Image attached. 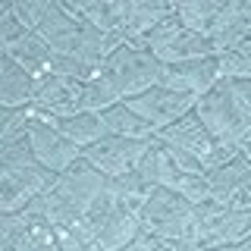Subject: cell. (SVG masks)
Returning a JSON list of instances; mask_svg holds the SVG:
<instances>
[{
    "label": "cell",
    "instance_id": "cell-23",
    "mask_svg": "<svg viewBox=\"0 0 251 251\" xmlns=\"http://www.w3.org/2000/svg\"><path fill=\"white\" fill-rule=\"evenodd\" d=\"M220 201L226 204V210H251V179H245V182H239V185H232Z\"/></svg>",
    "mask_w": 251,
    "mask_h": 251
},
{
    "label": "cell",
    "instance_id": "cell-20",
    "mask_svg": "<svg viewBox=\"0 0 251 251\" xmlns=\"http://www.w3.org/2000/svg\"><path fill=\"white\" fill-rule=\"evenodd\" d=\"M0 235H3V248H35V235H31V220L25 210L16 214H0Z\"/></svg>",
    "mask_w": 251,
    "mask_h": 251
},
{
    "label": "cell",
    "instance_id": "cell-6",
    "mask_svg": "<svg viewBox=\"0 0 251 251\" xmlns=\"http://www.w3.org/2000/svg\"><path fill=\"white\" fill-rule=\"evenodd\" d=\"M148 148H151V138L135 141V138H123V135H104L100 141L82 148V157L100 173H107V176H123V173L138 167V160L145 157Z\"/></svg>",
    "mask_w": 251,
    "mask_h": 251
},
{
    "label": "cell",
    "instance_id": "cell-24",
    "mask_svg": "<svg viewBox=\"0 0 251 251\" xmlns=\"http://www.w3.org/2000/svg\"><path fill=\"white\" fill-rule=\"evenodd\" d=\"M22 35H25V28L19 25V19H16L13 6H6V10H3V16H0V47L13 44L16 38H22Z\"/></svg>",
    "mask_w": 251,
    "mask_h": 251
},
{
    "label": "cell",
    "instance_id": "cell-12",
    "mask_svg": "<svg viewBox=\"0 0 251 251\" xmlns=\"http://www.w3.org/2000/svg\"><path fill=\"white\" fill-rule=\"evenodd\" d=\"M129 3L132 0H100V3H75V10L91 22L104 38L120 35L126 19H129Z\"/></svg>",
    "mask_w": 251,
    "mask_h": 251
},
{
    "label": "cell",
    "instance_id": "cell-17",
    "mask_svg": "<svg viewBox=\"0 0 251 251\" xmlns=\"http://www.w3.org/2000/svg\"><path fill=\"white\" fill-rule=\"evenodd\" d=\"M223 10V3L217 0H188V3H173V13L182 22V28L195 31L201 38H210V28H214L217 13Z\"/></svg>",
    "mask_w": 251,
    "mask_h": 251
},
{
    "label": "cell",
    "instance_id": "cell-19",
    "mask_svg": "<svg viewBox=\"0 0 251 251\" xmlns=\"http://www.w3.org/2000/svg\"><path fill=\"white\" fill-rule=\"evenodd\" d=\"M210 185H214V195L217 198H223L226 192H229L232 185L245 182V179H251V163H248V154H235L232 160L220 163V167H214L207 173Z\"/></svg>",
    "mask_w": 251,
    "mask_h": 251
},
{
    "label": "cell",
    "instance_id": "cell-14",
    "mask_svg": "<svg viewBox=\"0 0 251 251\" xmlns=\"http://www.w3.org/2000/svg\"><path fill=\"white\" fill-rule=\"evenodd\" d=\"M167 16H173V3H138V0H132V3H129V19H126L123 31H120V35H113V38L120 44L135 41L138 35L151 31L157 22H163Z\"/></svg>",
    "mask_w": 251,
    "mask_h": 251
},
{
    "label": "cell",
    "instance_id": "cell-7",
    "mask_svg": "<svg viewBox=\"0 0 251 251\" xmlns=\"http://www.w3.org/2000/svg\"><path fill=\"white\" fill-rule=\"evenodd\" d=\"M195 100H198V98L188 94V91H167V88H160V85H154V88H148L145 94L129 98V100H123V104L129 107L132 113H138L141 120H148L157 132H160L163 126L176 123L179 116L192 113Z\"/></svg>",
    "mask_w": 251,
    "mask_h": 251
},
{
    "label": "cell",
    "instance_id": "cell-1",
    "mask_svg": "<svg viewBox=\"0 0 251 251\" xmlns=\"http://www.w3.org/2000/svg\"><path fill=\"white\" fill-rule=\"evenodd\" d=\"M38 35L44 38V44L50 47L57 57L75 60V63H82V66L94 69V73H98V69L104 66V60L110 57L107 47H104V35L69 3L50 0V10L44 13L41 25H38Z\"/></svg>",
    "mask_w": 251,
    "mask_h": 251
},
{
    "label": "cell",
    "instance_id": "cell-22",
    "mask_svg": "<svg viewBox=\"0 0 251 251\" xmlns=\"http://www.w3.org/2000/svg\"><path fill=\"white\" fill-rule=\"evenodd\" d=\"M217 73H220V78H248L251 75V57L220 53L217 57Z\"/></svg>",
    "mask_w": 251,
    "mask_h": 251
},
{
    "label": "cell",
    "instance_id": "cell-4",
    "mask_svg": "<svg viewBox=\"0 0 251 251\" xmlns=\"http://www.w3.org/2000/svg\"><path fill=\"white\" fill-rule=\"evenodd\" d=\"M57 192L69 201V207L75 214H88L98 201L104 198H123V185L116 176H107L98 167H91L85 157L73 160L66 170L57 176Z\"/></svg>",
    "mask_w": 251,
    "mask_h": 251
},
{
    "label": "cell",
    "instance_id": "cell-21",
    "mask_svg": "<svg viewBox=\"0 0 251 251\" xmlns=\"http://www.w3.org/2000/svg\"><path fill=\"white\" fill-rule=\"evenodd\" d=\"M47 10H50V0H16L13 3V13L25 31H38Z\"/></svg>",
    "mask_w": 251,
    "mask_h": 251
},
{
    "label": "cell",
    "instance_id": "cell-5",
    "mask_svg": "<svg viewBox=\"0 0 251 251\" xmlns=\"http://www.w3.org/2000/svg\"><path fill=\"white\" fill-rule=\"evenodd\" d=\"M192 113L198 116L201 126L217 141H229V145H235L242 154H248V132H251V126L239 123V116L232 113V104H229V94H226L223 78H217L214 88L204 91L201 98L195 100Z\"/></svg>",
    "mask_w": 251,
    "mask_h": 251
},
{
    "label": "cell",
    "instance_id": "cell-11",
    "mask_svg": "<svg viewBox=\"0 0 251 251\" xmlns=\"http://www.w3.org/2000/svg\"><path fill=\"white\" fill-rule=\"evenodd\" d=\"M31 98H35V78L13 57L3 53V60H0V107H28Z\"/></svg>",
    "mask_w": 251,
    "mask_h": 251
},
{
    "label": "cell",
    "instance_id": "cell-15",
    "mask_svg": "<svg viewBox=\"0 0 251 251\" xmlns=\"http://www.w3.org/2000/svg\"><path fill=\"white\" fill-rule=\"evenodd\" d=\"M100 123L107 126L110 135H123V138H135V141H145V138H154L157 129L148 120H141L138 113H132L126 104H116L100 113Z\"/></svg>",
    "mask_w": 251,
    "mask_h": 251
},
{
    "label": "cell",
    "instance_id": "cell-13",
    "mask_svg": "<svg viewBox=\"0 0 251 251\" xmlns=\"http://www.w3.org/2000/svg\"><path fill=\"white\" fill-rule=\"evenodd\" d=\"M141 229L138 217H132L123 204H116L110 210V217L104 220L98 239H94V248H129V242L135 239V232Z\"/></svg>",
    "mask_w": 251,
    "mask_h": 251
},
{
    "label": "cell",
    "instance_id": "cell-10",
    "mask_svg": "<svg viewBox=\"0 0 251 251\" xmlns=\"http://www.w3.org/2000/svg\"><path fill=\"white\" fill-rule=\"evenodd\" d=\"M6 57H13L19 63L25 73L35 78V82H41V78L50 75V66H53V50L44 44V38L38 35V31H25L22 38H16L13 44L3 47Z\"/></svg>",
    "mask_w": 251,
    "mask_h": 251
},
{
    "label": "cell",
    "instance_id": "cell-9",
    "mask_svg": "<svg viewBox=\"0 0 251 251\" xmlns=\"http://www.w3.org/2000/svg\"><path fill=\"white\" fill-rule=\"evenodd\" d=\"M217 78H220L217 57H204V60H185V63H163L157 85L167 91H188L195 98H201L204 91L214 88Z\"/></svg>",
    "mask_w": 251,
    "mask_h": 251
},
{
    "label": "cell",
    "instance_id": "cell-16",
    "mask_svg": "<svg viewBox=\"0 0 251 251\" xmlns=\"http://www.w3.org/2000/svg\"><path fill=\"white\" fill-rule=\"evenodd\" d=\"M160 63H185V60H204V57H214V44L210 38H201L195 31L182 28L176 35V41H170L160 53H154Z\"/></svg>",
    "mask_w": 251,
    "mask_h": 251
},
{
    "label": "cell",
    "instance_id": "cell-8",
    "mask_svg": "<svg viewBox=\"0 0 251 251\" xmlns=\"http://www.w3.org/2000/svg\"><path fill=\"white\" fill-rule=\"evenodd\" d=\"M28 141H31V154L53 173H63L73 160L82 157V148L73 145L60 129H53V126L31 116V104H28Z\"/></svg>",
    "mask_w": 251,
    "mask_h": 251
},
{
    "label": "cell",
    "instance_id": "cell-3",
    "mask_svg": "<svg viewBox=\"0 0 251 251\" xmlns=\"http://www.w3.org/2000/svg\"><path fill=\"white\" fill-rule=\"evenodd\" d=\"M192 201L170 192L163 185H154L141 207V229L160 239V248H192L188 245V226H192Z\"/></svg>",
    "mask_w": 251,
    "mask_h": 251
},
{
    "label": "cell",
    "instance_id": "cell-2",
    "mask_svg": "<svg viewBox=\"0 0 251 251\" xmlns=\"http://www.w3.org/2000/svg\"><path fill=\"white\" fill-rule=\"evenodd\" d=\"M160 69L163 63L148 50H138L126 41L123 47H116L113 53L104 60V66L98 69V75L91 82H98V88L107 94L113 104H123L129 98H138L148 88H154L160 82Z\"/></svg>",
    "mask_w": 251,
    "mask_h": 251
},
{
    "label": "cell",
    "instance_id": "cell-18",
    "mask_svg": "<svg viewBox=\"0 0 251 251\" xmlns=\"http://www.w3.org/2000/svg\"><path fill=\"white\" fill-rule=\"evenodd\" d=\"M53 129H60L73 145L88 148L94 141H100L104 135H110L107 126L100 123V113H78V116H66V120H57Z\"/></svg>",
    "mask_w": 251,
    "mask_h": 251
}]
</instances>
